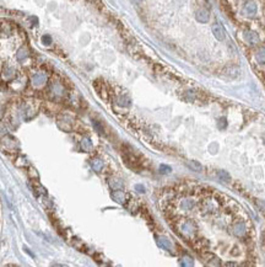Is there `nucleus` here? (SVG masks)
<instances>
[{
	"label": "nucleus",
	"instance_id": "f257e3e1",
	"mask_svg": "<svg viewBox=\"0 0 265 267\" xmlns=\"http://www.w3.org/2000/svg\"><path fill=\"white\" fill-rule=\"evenodd\" d=\"M47 80H48V76L46 73L43 71H37L32 75L31 78V84L34 86V87H41L43 86L44 84H47Z\"/></svg>",
	"mask_w": 265,
	"mask_h": 267
},
{
	"label": "nucleus",
	"instance_id": "f03ea898",
	"mask_svg": "<svg viewBox=\"0 0 265 267\" xmlns=\"http://www.w3.org/2000/svg\"><path fill=\"white\" fill-rule=\"evenodd\" d=\"M211 31H212V35L215 36V38L217 41H224L226 38V31H225V27L221 25L220 22H215L211 27Z\"/></svg>",
	"mask_w": 265,
	"mask_h": 267
},
{
	"label": "nucleus",
	"instance_id": "7ed1b4c3",
	"mask_svg": "<svg viewBox=\"0 0 265 267\" xmlns=\"http://www.w3.org/2000/svg\"><path fill=\"white\" fill-rule=\"evenodd\" d=\"M48 91H49V95L53 96V97H60L63 96L64 94V86L59 82V81H54L49 85L48 87Z\"/></svg>",
	"mask_w": 265,
	"mask_h": 267
},
{
	"label": "nucleus",
	"instance_id": "20e7f679",
	"mask_svg": "<svg viewBox=\"0 0 265 267\" xmlns=\"http://www.w3.org/2000/svg\"><path fill=\"white\" fill-rule=\"evenodd\" d=\"M256 11H258V6H256V4H255L254 2H249V3H247V4L243 6V10H242L243 15H244V16H248V17H253V16H255Z\"/></svg>",
	"mask_w": 265,
	"mask_h": 267
},
{
	"label": "nucleus",
	"instance_id": "39448f33",
	"mask_svg": "<svg viewBox=\"0 0 265 267\" xmlns=\"http://www.w3.org/2000/svg\"><path fill=\"white\" fill-rule=\"evenodd\" d=\"M195 19H196V21L200 22V24H206V22L209 21V19H210V14H209V11L205 10V9H199V10L195 13Z\"/></svg>",
	"mask_w": 265,
	"mask_h": 267
},
{
	"label": "nucleus",
	"instance_id": "423d86ee",
	"mask_svg": "<svg viewBox=\"0 0 265 267\" xmlns=\"http://www.w3.org/2000/svg\"><path fill=\"white\" fill-rule=\"evenodd\" d=\"M243 37H244L246 42L249 43V44H256V43L259 42V36H258V33L254 32V31H246L244 35H243Z\"/></svg>",
	"mask_w": 265,
	"mask_h": 267
},
{
	"label": "nucleus",
	"instance_id": "0eeeda50",
	"mask_svg": "<svg viewBox=\"0 0 265 267\" xmlns=\"http://www.w3.org/2000/svg\"><path fill=\"white\" fill-rule=\"evenodd\" d=\"M181 230L187 233V234H193L195 232V225L192 223V221H186L184 224H182L181 227Z\"/></svg>",
	"mask_w": 265,
	"mask_h": 267
},
{
	"label": "nucleus",
	"instance_id": "6e6552de",
	"mask_svg": "<svg viewBox=\"0 0 265 267\" xmlns=\"http://www.w3.org/2000/svg\"><path fill=\"white\" fill-rule=\"evenodd\" d=\"M246 230H247V228H246V224L243 223V221H239V223H237V224L235 225V234H236L237 236L244 235Z\"/></svg>",
	"mask_w": 265,
	"mask_h": 267
},
{
	"label": "nucleus",
	"instance_id": "1a4fd4ad",
	"mask_svg": "<svg viewBox=\"0 0 265 267\" xmlns=\"http://www.w3.org/2000/svg\"><path fill=\"white\" fill-rule=\"evenodd\" d=\"M112 198L115 201V202H118V203H124V201H125V195L122 192V191H114L113 193H112Z\"/></svg>",
	"mask_w": 265,
	"mask_h": 267
},
{
	"label": "nucleus",
	"instance_id": "9d476101",
	"mask_svg": "<svg viewBox=\"0 0 265 267\" xmlns=\"http://www.w3.org/2000/svg\"><path fill=\"white\" fill-rule=\"evenodd\" d=\"M16 57H17L19 60H25V59L28 57V48H27V47H21V48L17 51Z\"/></svg>",
	"mask_w": 265,
	"mask_h": 267
},
{
	"label": "nucleus",
	"instance_id": "9b49d317",
	"mask_svg": "<svg viewBox=\"0 0 265 267\" xmlns=\"http://www.w3.org/2000/svg\"><path fill=\"white\" fill-rule=\"evenodd\" d=\"M255 59H256V62L259 63V64H265V48H260L258 52H256V54H255Z\"/></svg>",
	"mask_w": 265,
	"mask_h": 267
},
{
	"label": "nucleus",
	"instance_id": "f8f14e48",
	"mask_svg": "<svg viewBox=\"0 0 265 267\" xmlns=\"http://www.w3.org/2000/svg\"><path fill=\"white\" fill-rule=\"evenodd\" d=\"M91 165H92V169L96 171V172H100L102 169H103V163H102V160H100V159H95V160H92V163H91Z\"/></svg>",
	"mask_w": 265,
	"mask_h": 267
},
{
	"label": "nucleus",
	"instance_id": "ddd939ff",
	"mask_svg": "<svg viewBox=\"0 0 265 267\" xmlns=\"http://www.w3.org/2000/svg\"><path fill=\"white\" fill-rule=\"evenodd\" d=\"M181 206H182V208H183L184 210H190V209L194 208L195 203H194L192 199H184V201L181 203Z\"/></svg>",
	"mask_w": 265,
	"mask_h": 267
},
{
	"label": "nucleus",
	"instance_id": "4468645a",
	"mask_svg": "<svg viewBox=\"0 0 265 267\" xmlns=\"http://www.w3.org/2000/svg\"><path fill=\"white\" fill-rule=\"evenodd\" d=\"M217 176H218V179L221 180V181H224V182H228V181H231V176L226 172V171H218L217 172Z\"/></svg>",
	"mask_w": 265,
	"mask_h": 267
},
{
	"label": "nucleus",
	"instance_id": "2eb2a0df",
	"mask_svg": "<svg viewBox=\"0 0 265 267\" xmlns=\"http://www.w3.org/2000/svg\"><path fill=\"white\" fill-rule=\"evenodd\" d=\"M187 166L190 167V169L194 170V171H201V170H203L201 164H199V163H196V161H188V163H187Z\"/></svg>",
	"mask_w": 265,
	"mask_h": 267
},
{
	"label": "nucleus",
	"instance_id": "dca6fc26",
	"mask_svg": "<svg viewBox=\"0 0 265 267\" xmlns=\"http://www.w3.org/2000/svg\"><path fill=\"white\" fill-rule=\"evenodd\" d=\"M81 148L85 150V152H90L92 149V143L90 139H83L82 143H81Z\"/></svg>",
	"mask_w": 265,
	"mask_h": 267
},
{
	"label": "nucleus",
	"instance_id": "f3484780",
	"mask_svg": "<svg viewBox=\"0 0 265 267\" xmlns=\"http://www.w3.org/2000/svg\"><path fill=\"white\" fill-rule=\"evenodd\" d=\"M227 73H228V76H230V78H236V76L238 75V68H236V67H230V68L227 69Z\"/></svg>",
	"mask_w": 265,
	"mask_h": 267
},
{
	"label": "nucleus",
	"instance_id": "a211bd4d",
	"mask_svg": "<svg viewBox=\"0 0 265 267\" xmlns=\"http://www.w3.org/2000/svg\"><path fill=\"white\" fill-rule=\"evenodd\" d=\"M118 104L120 106H129L130 105V100L128 97H125V96H122V97L118 99Z\"/></svg>",
	"mask_w": 265,
	"mask_h": 267
},
{
	"label": "nucleus",
	"instance_id": "6ab92c4d",
	"mask_svg": "<svg viewBox=\"0 0 265 267\" xmlns=\"http://www.w3.org/2000/svg\"><path fill=\"white\" fill-rule=\"evenodd\" d=\"M172 171V169H171V166H168V165H160V172H162V174H168V172H171Z\"/></svg>",
	"mask_w": 265,
	"mask_h": 267
},
{
	"label": "nucleus",
	"instance_id": "aec40b11",
	"mask_svg": "<svg viewBox=\"0 0 265 267\" xmlns=\"http://www.w3.org/2000/svg\"><path fill=\"white\" fill-rule=\"evenodd\" d=\"M42 42H43V44H51L52 43V37L49 35H44L42 37Z\"/></svg>",
	"mask_w": 265,
	"mask_h": 267
},
{
	"label": "nucleus",
	"instance_id": "412c9836",
	"mask_svg": "<svg viewBox=\"0 0 265 267\" xmlns=\"http://www.w3.org/2000/svg\"><path fill=\"white\" fill-rule=\"evenodd\" d=\"M135 190L139 191V192H141V193L145 192V187H144L143 185H135Z\"/></svg>",
	"mask_w": 265,
	"mask_h": 267
},
{
	"label": "nucleus",
	"instance_id": "4be33fe9",
	"mask_svg": "<svg viewBox=\"0 0 265 267\" xmlns=\"http://www.w3.org/2000/svg\"><path fill=\"white\" fill-rule=\"evenodd\" d=\"M131 2L134 3V4H140V3L143 2V0H131Z\"/></svg>",
	"mask_w": 265,
	"mask_h": 267
}]
</instances>
